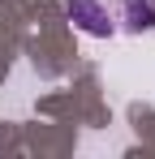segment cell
Listing matches in <instances>:
<instances>
[{
	"mask_svg": "<svg viewBox=\"0 0 155 159\" xmlns=\"http://www.w3.org/2000/svg\"><path fill=\"white\" fill-rule=\"evenodd\" d=\"M69 13H86V30H95V34H103V13L91 4V0H69Z\"/></svg>",
	"mask_w": 155,
	"mask_h": 159,
	"instance_id": "cell-1",
	"label": "cell"
}]
</instances>
